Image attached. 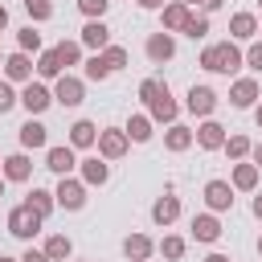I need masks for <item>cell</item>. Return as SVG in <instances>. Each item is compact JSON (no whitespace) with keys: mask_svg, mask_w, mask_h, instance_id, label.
Returning <instances> with one entry per match:
<instances>
[{"mask_svg":"<svg viewBox=\"0 0 262 262\" xmlns=\"http://www.w3.org/2000/svg\"><path fill=\"white\" fill-rule=\"evenodd\" d=\"M201 8H205V12H217V8H221V0H201Z\"/></svg>","mask_w":262,"mask_h":262,"instance_id":"cell-43","label":"cell"},{"mask_svg":"<svg viewBox=\"0 0 262 262\" xmlns=\"http://www.w3.org/2000/svg\"><path fill=\"white\" fill-rule=\"evenodd\" d=\"M37 74H41V78H61V57H57V45L41 53V61H37Z\"/></svg>","mask_w":262,"mask_h":262,"instance_id":"cell-29","label":"cell"},{"mask_svg":"<svg viewBox=\"0 0 262 262\" xmlns=\"http://www.w3.org/2000/svg\"><path fill=\"white\" fill-rule=\"evenodd\" d=\"M205 262H229V258H225V254H209Z\"/></svg>","mask_w":262,"mask_h":262,"instance_id":"cell-48","label":"cell"},{"mask_svg":"<svg viewBox=\"0 0 262 262\" xmlns=\"http://www.w3.org/2000/svg\"><path fill=\"white\" fill-rule=\"evenodd\" d=\"M25 4H33V0H25Z\"/></svg>","mask_w":262,"mask_h":262,"instance_id":"cell-54","label":"cell"},{"mask_svg":"<svg viewBox=\"0 0 262 262\" xmlns=\"http://www.w3.org/2000/svg\"><path fill=\"white\" fill-rule=\"evenodd\" d=\"M0 262H20V258H0Z\"/></svg>","mask_w":262,"mask_h":262,"instance_id":"cell-50","label":"cell"},{"mask_svg":"<svg viewBox=\"0 0 262 262\" xmlns=\"http://www.w3.org/2000/svg\"><path fill=\"white\" fill-rule=\"evenodd\" d=\"M192 237H196V242H217V237H221V221H217L213 213L192 217Z\"/></svg>","mask_w":262,"mask_h":262,"instance_id":"cell-18","label":"cell"},{"mask_svg":"<svg viewBox=\"0 0 262 262\" xmlns=\"http://www.w3.org/2000/svg\"><path fill=\"white\" fill-rule=\"evenodd\" d=\"M57 57H61V66H78L82 61V45L78 41H61L57 45Z\"/></svg>","mask_w":262,"mask_h":262,"instance_id":"cell-33","label":"cell"},{"mask_svg":"<svg viewBox=\"0 0 262 262\" xmlns=\"http://www.w3.org/2000/svg\"><path fill=\"white\" fill-rule=\"evenodd\" d=\"M254 184H258V164H242V160H237V168H233V188H246V192H250Z\"/></svg>","mask_w":262,"mask_h":262,"instance_id":"cell-30","label":"cell"},{"mask_svg":"<svg viewBox=\"0 0 262 262\" xmlns=\"http://www.w3.org/2000/svg\"><path fill=\"white\" fill-rule=\"evenodd\" d=\"M0 66H4V57H0Z\"/></svg>","mask_w":262,"mask_h":262,"instance_id":"cell-55","label":"cell"},{"mask_svg":"<svg viewBox=\"0 0 262 262\" xmlns=\"http://www.w3.org/2000/svg\"><path fill=\"white\" fill-rule=\"evenodd\" d=\"M25 205H29L33 213H41V217H49V213H53V205H57V196H53V192H45V188H33Z\"/></svg>","mask_w":262,"mask_h":262,"instance_id":"cell-27","label":"cell"},{"mask_svg":"<svg viewBox=\"0 0 262 262\" xmlns=\"http://www.w3.org/2000/svg\"><path fill=\"white\" fill-rule=\"evenodd\" d=\"M209 33V16H188V25H184V37H192V41H201Z\"/></svg>","mask_w":262,"mask_h":262,"instance_id":"cell-35","label":"cell"},{"mask_svg":"<svg viewBox=\"0 0 262 262\" xmlns=\"http://www.w3.org/2000/svg\"><path fill=\"white\" fill-rule=\"evenodd\" d=\"M254 119H258V127H262V102H258V111H254Z\"/></svg>","mask_w":262,"mask_h":262,"instance_id":"cell-49","label":"cell"},{"mask_svg":"<svg viewBox=\"0 0 262 262\" xmlns=\"http://www.w3.org/2000/svg\"><path fill=\"white\" fill-rule=\"evenodd\" d=\"M90 143H98V127L90 119H78L70 127V147H90Z\"/></svg>","mask_w":262,"mask_h":262,"instance_id":"cell-21","label":"cell"},{"mask_svg":"<svg viewBox=\"0 0 262 262\" xmlns=\"http://www.w3.org/2000/svg\"><path fill=\"white\" fill-rule=\"evenodd\" d=\"M20 262H53V258H49L45 250H25V258H20Z\"/></svg>","mask_w":262,"mask_h":262,"instance_id":"cell-42","label":"cell"},{"mask_svg":"<svg viewBox=\"0 0 262 262\" xmlns=\"http://www.w3.org/2000/svg\"><path fill=\"white\" fill-rule=\"evenodd\" d=\"M29 74H33V61H29L25 49H16V53L4 57V78L8 82H29Z\"/></svg>","mask_w":262,"mask_h":262,"instance_id":"cell-10","label":"cell"},{"mask_svg":"<svg viewBox=\"0 0 262 262\" xmlns=\"http://www.w3.org/2000/svg\"><path fill=\"white\" fill-rule=\"evenodd\" d=\"M135 4H139V8H160L164 0H135Z\"/></svg>","mask_w":262,"mask_h":262,"instance_id":"cell-45","label":"cell"},{"mask_svg":"<svg viewBox=\"0 0 262 262\" xmlns=\"http://www.w3.org/2000/svg\"><path fill=\"white\" fill-rule=\"evenodd\" d=\"M254 217L262 221V196H254Z\"/></svg>","mask_w":262,"mask_h":262,"instance_id":"cell-47","label":"cell"},{"mask_svg":"<svg viewBox=\"0 0 262 262\" xmlns=\"http://www.w3.org/2000/svg\"><path fill=\"white\" fill-rule=\"evenodd\" d=\"M82 45H90V49H106V45H111V29H106L102 20H86V29H82Z\"/></svg>","mask_w":262,"mask_h":262,"instance_id":"cell-20","label":"cell"},{"mask_svg":"<svg viewBox=\"0 0 262 262\" xmlns=\"http://www.w3.org/2000/svg\"><path fill=\"white\" fill-rule=\"evenodd\" d=\"M160 254H164V258H172V262H176V258H184V237H164V242H160Z\"/></svg>","mask_w":262,"mask_h":262,"instance_id":"cell-37","label":"cell"},{"mask_svg":"<svg viewBox=\"0 0 262 262\" xmlns=\"http://www.w3.org/2000/svg\"><path fill=\"white\" fill-rule=\"evenodd\" d=\"M258 4H262V0H258Z\"/></svg>","mask_w":262,"mask_h":262,"instance_id":"cell-56","label":"cell"},{"mask_svg":"<svg viewBox=\"0 0 262 262\" xmlns=\"http://www.w3.org/2000/svg\"><path fill=\"white\" fill-rule=\"evenodd\" d=\"M258 254H262V237H258Z\"/></svg>","mask_w":262,"mask_h":262,"instance_id":"cell-53","label":"cell"},{"mask_svg":"<svg viewBox=\"0 0 262 262\" xmlns=\"http://www.w3.org/2000/svg\"><path fill=\"white\" fill-rule=\"evenodd\" d=\"M45 254H49V258H53V262H66V258H70V254H74V242H70V237H66V233H53V237H49V242H45Z\"/></svg>","mask_w":262,"mask_h":262,"instance_id":"cell-28","label":"cell"},{"mask_svg":"<svg viewBox=\"0 0 262 262\" xmlns=\"http://www.w3.org/2000/svg\"><path fill=\"white\" fill-rule=\"evenodd\" d=\"M139 98L147 102V111H151V119L156 123H176V102H172V94H168V82H160V78H147L143 86H139Z\"/></svg>","mask_w":262,"mask_h":262,"instance_id":"cell-1","label":"cell"},{"mask_svg":"<svg viewBox=\"0 0 262 262\" xmlns=\"http://www.w3.org/2000/svg\"><path fill=\"white\" fill-rule=\"evenodd\" d=\"M78 8H82L90 20H102V12L111 8V0H78Z\"/></svg>","mask_w":262,"mask_h":262,"instance_id":"cell-38","label":"cell"},{"mask_svg":"<svg viewBox=\"0 0 262 262\" xmlns=\"http://www.w3.org/2000/svg\"><path fill=\"white\" fill-rule=\"evenodd\" d=\"M246 66H250V70H262V41H254V45L246 49Z\"/></svg>","mask_w":262,"mask_h":262,"instance_id":"cell-41","label":"cell"},{"mask_svg":"<svg viewBox=\"0 0 262 262\" xmlns=\"http://www.w3.org/2000/svg\"><path fill=\"white\" fill-rule=\"evenodd\" d=\"M16 102H20V98L12 94V86H8V82H0V115H4V111H12Z\"/></svg>","mask_w":262,"mask_h":262,"instance_id":"cell-40","label":"cell"},{"mask_svg":"<svg viewBox=\"0 0 262 262\" xmlns=\"http://www.w3.org/2000/svg\"><path fill=\"white\" fill-rule=\"evenodd\" d=\"M127 143H131V135H127V131H119V127L98 131V151H102V160H119V156L127 151Z\"/></svg>","mask_w":262,"mask_h":262,"instance_id":"cell-4","label":"cell"},{"mask_svg":"<svg viewBox=\"0 0 262 262\" xmlns=\"http://www.w3.org/2000/svg\"><path fill=\"white\" fill-rule=\"evenodd\" d=\"M123 131H127L135 143H147V139H151V115H131V123H127Z\"/></svg>","mask_w":262,"mask_h":262,"instance_id":"cell-26","label":"cell"},{"mask_svg":"<svg viewBox=\"0 0 262 262\" xmlns=\"http://www.w3.org/2000/svg\"><path fill=\"white\" fill-rule=\"evenodd\" d=\"M151 250H156V246H151V237H143V233H131V237L123 242V254H127L131 262H147Z\"/></svg>","mask_w":262,"mask_h":262,"instance_id":"cell-22","label":"cell"},{"mask_svg":"<svg viewBox=\"0 0 262 262\" xmlns=\"http://www.w3.org/2000/svg\"><path fill=\"white\" fill-rule=\"evenodd\" d=\"M57 205L61 209H82L86 205V180H70V176H61V184H57Z\"/></svg>","mask_w":262,"mask_h":262,"instance_id":"cell-5","label":"cell"},{"mask_svg":"<svg viewBox=\"0 0 262 262\" xmlns=\"http://www.w3.org/2000/svg\"><path fill=\"white\" fill-rule=\"evenodd\" d=\"M0 196H4V176H0Z\"/></svg>","mask_w":262,"mask_h":262,"instance_id":"cell-51","label":"cell"},{"mask_svg":"<svg viewBox=\"0 0 262 262\" xmlns=\"http://www.w3.org/2000/svg\"><path fill=\"white\" fill-rule=\"evenodd\" d=\"M192 139H196V135H192L188 127H180V123H172V127H168V135H164L168 151H188V147H192Z\"/></svg>","mask_w":262,"mask_h":262,"instance_id":"cell-23","label":"cell"},{"mask_svg":"<svg viewBox=\"0 0 262 262\" xmlns=\"http://www.w3.org/2000/svg\"><path fill=\"white\" fill-rule=\"evenodd\" d=\"M229 102L242 106V111L254 106V102H258V82H254V78H237V82L229 86Z\"/></svg>","mask_w":262,"mask_h":262,"instance_id":"cell-13","label":"cell"},{"mask_svg":"<svg viewBox=\"0 0 262 262\" xmlns=\"http://www.w3.org/2000/svg\"><path fill=\"white\" fill-rule=\"evenodd\" d=\"M82 98H86V86H82L78 78L61 74V78H57V90H53V102H61V106H78Z\"/></svg>","mask_w":262,"mask_h":262,"instance_id":"cell-6","label":"cell"},{"mask_svg":"<svg viewBox=\"0 0 262 262\" xmlns=\"http://www.w3.org/2000/svg\"><path fill=\"white\" fill-rule=\"evenodd\" d=\"M0 29H8V8L0 4Z\"/></svg>","mask_w":262,"mask_h":262,"instance_id":"cell-46","label":"cell"},{"mask_svg":"<svg viewBox=\"0 0 262 262\" xmlns=\"http://www.w3.org/2000/svg\"><path fill=\"white\" fill-rule=\"evenodd\" d=\"M102 57H106V66H111V70H123V66H127V49H123V45H106V49H102Z\"/></svg>","mask_w":262,"mask_h":262,"instance_id":"cell-36","label":"cell"},{"mask_svg":"<svg viewBox=\"0 0 262 262\" xmlns=\"http://www.w3.org/2000/svg\"><path fill=\"white\" fill-rule=\"evenodd\" d=\"M184 4H201V0H184Z\"/></svg>","mask_w":262,"mask_h":262,"instance_id":"cell-52","label":"cell"},{"mask_svg":"<svg viewBox=\"0 0 262 262\" xmlns=\"http://www.w3.org/2000/svg\"><path fill=\"white\" fill-rule=\"evenodd\" d=\"M16 45H20V49H25V53H29V49H33V53H37V49H41V33H37V29H33V25H25V29H20V33H16Z\"/></svg>","mask_w":262,"mask_h":262,"instance_id":"cell-32","label":"cell"},{"mask_svg":"<svg viewBox=\"0 0 262 262\" xmlns=\"http://www.w3.org/2000/svg\"><path fill=\"white\" fill-rule=\"evenodd\" d=\"M246 61V53L233 45V41H221V45H209L205 53H201V66L209 70V74H233L237 66Z\"/></svg>","mask_w":262,"mask_h":262,"instance_id":"cell-2","label":"cell"},{"mask_svg":"<svg viewBox=\"0 0 262 262\" xmlns=\"http://www.w3.org/2000/svg\"><path fill=\"white\" fill-rule=\"evenodd\" d=\"M106 74H111V66H106V57H102V53H94V57L86 61V78H94V82H102Z\"/></svg>","mask_w":262,"mask_h":262,"instance_id":"cell-34","label":"cell"},{"mask_svg":"<svg viewBox=\"0 0 262 262\" xmlns=\"http://www.w3.org/2000/svg\"><path fill=\"white\" fill-rule=\"evenodd\" d=\"M188 4L184 0H172V4H164V29L168 33H184V25H188Z\"/></svg>","mask_w":262,"mask_h":262,"instance_id":"cell-14","label":"cell"},{"mask_svg":"<svg viewBox=\"0 0 262 262\" xmlns=\"http://www.w3.org/2000/svg\"><path fill=\"white\" fill-rule=\"evenodd\" d=\"M205 205H209L213 213L233 209V188H229V180H209V184H205Z\"/></svg>","mask_w":262,"mask_h":262,"instance_id":"cell-8","label":"cell"},{"mask_svg":"<svg viewBox=\"0 0 262 262\" xmlns=\"http://www.w3.org/2000/svg\"><path fill=\"white\" fill-rule=\"evenodd\" d=\"M254 33H258L254 12H233V20H229V37H233V41H250Z\"/></svg>","mask_w":262,"mask_h":262,"instance_id":"cell-19","label":"cell"},{"mask_svg":"<svg viewBox=\"0 0 262 262\" xmlns=\"http://www.w3.org/2000/svg\"><path fill=\"white\" fill-rule=\"evenodd\" d=\"M225 139H229V135H225V127H221V123H213V119H205V123L196 127V143H201L205 151H217V147H225Z\"/></svg>","mask_w":262,"mask_h":262,"instance_id":"cell-12","label":"cell"},{"mask_svg":"<svg viewBox=\"0 0 262 262\" xmlns=\"http://www.w3.org/2000/svg\"><path fill=\"white\" fill-rule=\"evenodd\" d=\"M147 57H151V61H172V57H176V41H172L168 29L147 37Z\"/></svg>","mask_w":262,"mask_h":262,"instance_id":"cell-9","label":"cell"},{"mask_svg":"<svg viewBox=\"0 0 262 262\" xmlns=\"http://www.w3.org/2000/svg\"><path fill=\"white\" fill-rule=\"evenodd\" d=\"M45 139H49V131H45L37 119H29V123L20 127V147H45Z\"/></svg>","mask_w":262,"mask_h":262,"instance_id":"cell-24","label":"cell"},{"mask_svg":"<svg viewBox=\"0 0 262 262\" xmlns=\"http://www.w3.org/2000/svg\"><path fill=\"white\" fill-rule=\"evenodd\" d=\"M176 217H180V201H176L172 192H168V196H160V201L151 205V221H156V225H172Z\"/></svg>","mask_w":262,"mask_h":262,"instance_id":"cell-17","label":"cell"},{"mask_svg":"<svg viewBox=\"0 0 262 262\" xmlns=\"http://www.w3.org/2000/svg\"><path fill=\"white\" fill-rule=\"evenodd\" d=\"M250 147H254V143H250L246 135H229V139H225V156H229V160H246Z\"/></svg>","mask_w":262,"mask_h":262,"instance_id":"cell-31","label":"cell"},{"mask_svg":"<svg viewBox=\"0 0 262 262\" xmlns=\"http://www.w3.org/2000/svg\"><path fill=\"white\" fill-rule=\"evenodd\" d=\"M25 8H29L33 20H49V16H53V4H49V0H33V4H25Z\"/></svg>","mask_w":262,"mask_h":262,"instance_id":"cell-39","label":"cell"},{"mask_svg":"<svg viewBox=\"0 0 262 262\" xmlns=\"http://www.w3.org/2000/svg\"><path fill=\"white\" fill-rule=\"evenodd\" d=\"M41 221H45L41 213H33L29 205H16V209L8 213V233L20 237V242H33V237L41 233Z\"/></svg>","mask_w":262,"mask_h":262,"instance_id":"cell-3","label":"cell"},{"mask_svg":"<svg viewBox=\"0 0 262 262\" xmlns=\"http://www.w3.org/2000/svg\"><path fill=\"white\" fill-rule=\"evenodd\" d=\"M49 102H53V94H49L41 82H25V90H20V106H25L29 115H41Z\"/></svg>","mask_w":262,"mask_h":262,"instance_id":"cell-7","label":"cell"},{"mask_svg":"<svg viewBox=\"0 0 262 262\" xmlns=\"http://www.w3.org/2000/svg\"><path fill=\"white\" fill-rule=\"evenodd\" d=\"M184 106H188L192 115H205V119H209V115L217 111V94H213L209 86H192V90H188V102H184Z\"/></svg>","mask_w":262,"mask_h":262,"instance_id":"cell-11","label":"cell"},{"mask_svg":"<svg viewBox=\"0 0 262 262\" xmlns=\"http://www.w3.org/2000/svg\"><path fill=\"white\" fill-rule=\"evenodd\" d=\"M106 176H111V168H106L98 156L82 160V180H86V184H106Z\"/></svg>","mask_w":262,"mask_h":262,"instance_id":"cell-25","label":"cell"},{"mask_svg":"<svg viewBox=\"0 0 262 262\" xmlns=\"http://www.w3.org/2000/svg\"><path fill=\"white\" fill-rule=\"evenodd\" d=\"M0 164H4V180H16V184H20V180L33 176V164H29L25 151H16V156H8V160H0Z\"/></svg>","mask_w":262,"mask_h":262,"instance_id":"cell-16","label":"cell"},{"mask_svg":"<svg viewBox=\"0 0 262 262\" xmlns=\"http://www.w3.org/2000/svg\"><path fill=\"white\" fill-rule=\"evenodd\" d=\"M250 156H254V164L262 168V143H254V147H250Z\"/></svg>","mask_w":262,"mask_h":262,"instance_id":"cell-44","label":"cell"},{"mask_svg":"<svg viewBox=\"0 0 262 262\" xmlns=\"http://www.w3.org/2000/svg\"><path fill=\"white\" fill-rule=\"evenodd\" d=\"M74 164H78V160H74V147H49V151H45V168L57 172V176H70Z\"/></svg>","mask_w":262,"mask_h":262,"instance_id":"cell-15","label":"cell"}]
</instances>
